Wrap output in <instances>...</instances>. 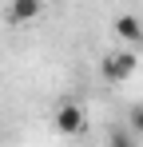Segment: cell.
Listing matches in <instances>:
<instances>
[{
	"instance_id": "4",
	"label": "cell",
	"mask_w": 143,
	"mask_h": 147,
	"mask_svg": "<svg viewBox=\"0 0 143 147\" xmlns=\"http://www.w3.org/2000/svg\"><path fill=\"white\" fill-rule=\"evenodd\" d=\"M115 36L139 48V44H143V24H139V16H131V12H123V16H115Z\"/></svg>"
},
{
	"instance_id": "7",
	"label": "cell",
	"mask_w": 143,
	"mask_h": 147,
	"mask_svg": "<svg viewBox=\"0 0 143 147\" xmlns=\"http://www.w3.org/2000/svg\"><path fill=\"white\" fill-rule=\"evenodd\" d=\"M139 52H143V44H139Z\"/></svg>"
},
{
	"instance_id": "6",
	"label": "cell",
	"mask_w": 143,
	"mask_h": 147,
	"mask_svg": "<svg viewBox=\"0 0 143 147\" xmlns=\"http://www.w3.org/2000/svg\"><path fill=\"white\" fill-rule=\"evenodd\" d=\"M127 123H131V131H139V135H143V103H135V107L127 111Z\"/></svg>"
},
{
	"instance_id": "1",
	"label": "cell",
	"mask_w": 143,
	"mask_h": 147,
	"mask_svg": "<svg viewBox=\"0 0 143 147\" xmlns=\"http://www.w3.org/2000/svg\"><path fill=\"white\" fill-rule=\"evenodd\" d=\"M135 68H139V56H135V52H107V56H103V64H99L103 80H111V84L131 80Z\"/></svg>"
},
{
	"instance_id": "5",
	"label": "cell",
	"mask_w": 143,
	"mask_h": 147,
	"mask_svg": "<svg viewBox=\"0 0 143 147\" xmlns=\"http://www.w3.org/2000/svg\"><path fill=\"white\" fill-rule=\"evenodd\" d=\"M107 147H135V139H131V131H111Z\"/></svg>"
},
{
	"instance_id": "3",
	"label": "cell",
	"mask_w": 143,
	"mask_h": 147,
	"mask_svg": "<svg viewBox=\"0 0 143 147\" xmlns=\"http://www.w3.org/2000/svg\"><path fill=\"white\" fill-rule=\"evenodd\" d=\"M44 12V0H12L8 4V24H32Z\"/></svg>"
},
{
	"instance_id": "2",
	"label": "cell",
	"mask_w": 143,
	"mask_h": 147,
	"mask_svg": "<svg viewBox=\"0 0 143 147\" xmlns=\"http://www.w3.org/2000/svg\"><path fill=\"white\" fill-rule=\"evenodd\" d=\"M84 127H88V115H84L80 103H64V107L56 111V131H60V135H80Z\"/></svg>"
}]
</instances>
